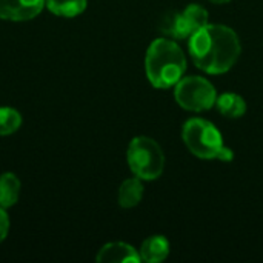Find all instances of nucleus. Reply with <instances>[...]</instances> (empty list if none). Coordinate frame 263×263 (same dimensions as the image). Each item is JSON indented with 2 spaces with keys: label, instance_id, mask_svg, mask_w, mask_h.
Here are the masks:
<instances>
[{
  "label": "nucleus",
  "instance_id": "nucleus-8",
  "mask_svg": "<svg viewBox=\"0 0 263 263\" xmlns=\"http://www.w3.org/2000/svg\"><path fill=\"white\" fill-rule=\"evenodd\" d=\"M159 31L173 39V40H183L191 37V31L188 28V23L183 17L182 11H170L166 12L159 23Z\"/></svg>",
  "mask_w": 263,
  "mask_h": 263
},
{
  "label": "nucleus",
  "instance_id": "nucleus-18",
  "mask_svg": "<svg viewBox=\"0 0 263 263\" xmlns=\"http://www.w3.org/2000/svg\"><path fill=\"white\" fill-rule=\"evenodd\" d=\"M210 2L217 3V5H222V3H228V2H231V0H210Z\"/></svg>",
  "mask_w": 263,
  "mask_h": 263
},
{
  "label": "nucleus",
  "instance_id": "nucleus-1",
  "mask_svg": "<svg viewBox=\"0 0 263 263\" xmlns=\"http://www.w3.org/2000/svg\"><path fill=\"white\" fill-rule=\"evenodd\" d=\"M193 63L206 74L228 72L240 57L242 45L236 31L227 25L208 23L196 31L188 42Z\"/></svg>",
  "mask_w": 263,
  "mask_h": 263
},
{
  "label": "nucleus",
  "instance_id": "nucleus-10",
  "mask_svg": "<svg viewBox=\"0 0 263 263\" xmlns=\"http://www.w3.org/2000/svg\"><path fill=\"white\" fill-rule=\"evenodd\" d=\"M143 193H145V188H143L142 179L139 177L126 179L119 188L117 202L122 208H134L142 202Z\"/></svg>",
  "mask_w": 263,
  "mask_h": 263
},
{
  "label": "nucleus",
  "instance_id": "nucleus-2",
  "mask_svg": "<svg viewBox=\"0 0 263 263\" xmlns=\"http://www.w3.org/2000/svg\"><path fill=\"white\" fill-rule=\"evenodd\" d=\"M145 71L154 88L168 89L183 77L186 71V57L173 39L160 37L148 46Z\"/></svg>",
  "mask_w": 263,
  "mask_h": 263
},
{
  "label": "nucleus",
  "instance_id": "nucleus-12",
  "mask_svg": "<svg viewBox=\"0 0 263 263\" xmlns=\"http://www.w3.org/2000/svg\"><path fill=\"white\" fill-rule=\"evenodd\" d=\"M20 180L14 173H5L0 176V206L11 208L20 197Z\"/></svg>",
  "mask_w": 263,
  "mask_h": 263
},
{
  "label": "nucleus",
  "instance_id": "nucleus-3",
  "mask_svg": "<svg viewBox=\"0 0 263 263\" xmlns=\"http://www.w3.org/2000/svg\"><path fill=\"white\" fill-rule=\"evenodd\" d=\"M126 160L133 174L142 180H156L165 170V154L160 145L146 136H139L131 140Z\"/></svg>",
  "mask_w": 263,
  "mask_h": 263
},
{
  "label": "nucleus",
  "instance_id": "nucleus-7",
  "mask_svg": "<svg viewBox=\"0 0 263 263\" xmlns=\"http://www.w3.org/2000/svg\"><path fill=\"white\" fill-rule=\"evenodd\" d=\"M96 260L99 263H137L142 257L134 247L125 242H111L100 248Z\"/></svg>",
  "mask_w": 263,
  "mask_h": 263
},
{
  "label": "nucleus",
  "instance_id": "nucleus-4",
  "mask_svg": "<svg viewBox=\"0 0 263 263\" xmlns=\"http://www.w3.org/2000/svg\"><path fill=\"white\" fill-rule=\"evenodd\" d=\"M182 139L191 154L203 160L217 159L223 148L220 131L210 120L194 117L185 122L182 128Z\"/></svg>",
  "mask_w": 263,
  "mask_h": 263
},
{
  "label": "nucleus",
  "instance_id": "nucleus-17",
  "mask_svg": "<svg viewBox=\"0 0 263 263\" xmlns=\"http://www.w3.org/2000/svg\"><path fill=\"white\" fill-rule=\"evenodd\" d=\"M233 159H234V153H233V149L223 145V148L220 149V153H219V156H217V159H216V160H220V162H231Z\"/></svg>",
  "mask_w": 263,
  "mask_h": 263
},
{
  "label": "nucleus",
  "instance_id": "nucleus-5",
  "mask_svg": "<svg viewBox=\"0 0 263 263\" xmlns=\"http://www.w3.org/2000/svg\"><path fill=\"white\" fill-rule=\"evenodd\" d=\"M174 99L183 109L202 112L216 106L217 91L208 79L200 76H186L174 85Z\"/></svg>",
  "mask_w": 263,
  "mask_h": 263
},
{
  "label": "nucleus",
  "instance_id": "nucleus-13",
  "mask_svg": "<svg viewBox=\"0 0 263 263\" xmlns=\"http://www.w3.org/2000/svg\"><path fill=\"white\" fill-rule=\"evenodd\" d=\"M88 0H45V6L59 17H76L86 9Z\"/></svg>",
  "mask_w": 263,
  "mask_h": 263
},
{
  "label": "nucleus",
  "instance_id": "nucleus-11",
  "mask_svg": "<svg viewBox=\"0 0 263 263\" xmlns=\"http://www.w3.org/2000/svg\"><path fill=\"white\" fill-rule=\"evenodd\" d=\"M216 108L222 116L228 119H239L247 112V102L242 96L236 92H225L222 96H217Z\"/></svg>",
  "mask_w": 263,
  "mask_h": 263
},
{
  "label": "nucleus",
  "instance_id": "nucleus-9",
  "mask_svg": "<svg viewBox=\"0 0 263 263\" xmlns=\"http://www.w3.org/2000/svg\"><path fill=\"white\" fill-rule=\"evenodd\" d=\"M140 257L146 263L163 262L170 254V242L163 236H151L140 247Z\"/></svg>",
  "mask_w": 263,
  "mask_h": 263
},
{
  "label": "nucleus",
  "instance_id": "nucleus-15",
  "mask_svg": "<svg viewBox=\"0 0 263 263\" xmlns=\"http://www.w3.org/2000/svg\"><path fill=\"white\" fill-rule=\"evenodd\" d=\"M22 125V116L17 109L0 106V136L14 134Z\"/></svg>",
  "mask_w": 263,
  "mask_h": 263
},
{
  "label": "nucleus",
  "instance_id": "nucleus-16",
  "mask_svg": "<svg viewBox=\"0 0 263 263\" xmlns=\"http://www.w3.org/2000/svg\"><path fill=\"white\" fill-rule=\"evenodd\" d=\"M9 233V216L5 211V208L0 206V243L6 239Z\"/></svg>",
  "mask_w": 263,
  "mask_h": 263
},
{
  "label": "nucleus",
  "instance_id": "nucleus-14",
  "mask_svg": "<svg viewBox=\"0 0 263 263\" xmlns=\"http://www.w3.org/2000/svg\"><path fill=\"white\" fill-rule=\"evenodd\" d=\"M182 12H183V17H185V20L188 23V28L191 31V35L196 31H199L200 28H203V26H206L210 23V14H208V11L203 6L197 5V3L188 5Z\"/></svg>",
  "mask_w": 263,
  "mask_h": 263
},
{
  "label": "nucleus",
  "instance_id": "nucleus-6",
  "mask_svg": "<svg viewBox=\"0 0 263 263\" xmlns=\"http://www.w3.org/2000/svg\"><path fill=\"white\" fill-rule=\"evenodd\" d=\"M45 8V0H0V18L25 22L37 17Z\"/></svg>",
  "mask_w": 263,
  "mask_h": 263
}]
</instances>
